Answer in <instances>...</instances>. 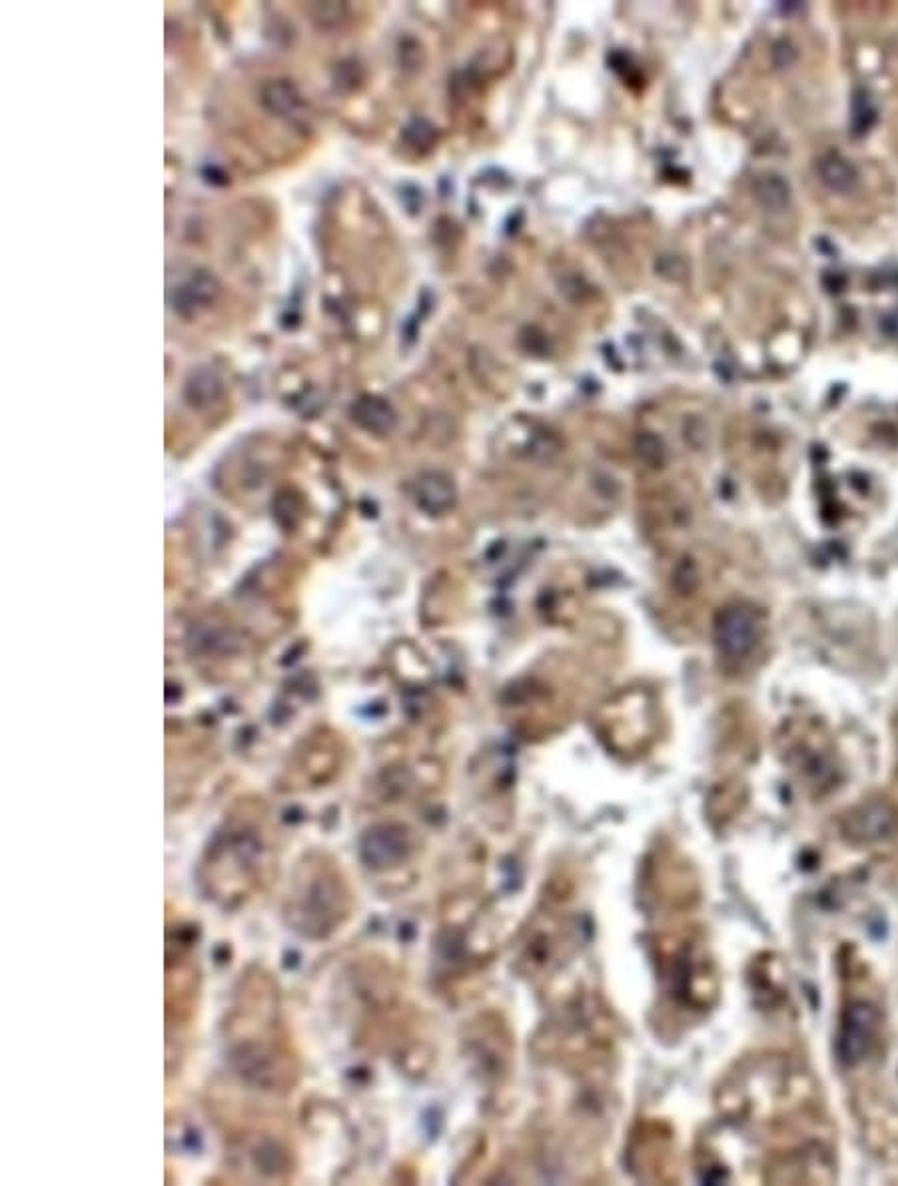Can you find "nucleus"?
<instances>
[{"mask_svg": "<svg viewBox=\"0 0 898 1186\" xmlns=\"http://www.w3.org/2000/svg\"><path fill=\"white\" fill-rule=\"evenodd\" d=\"M226 1029L230 1055L242 1078L268 1090L292 1087L296 1065L280 1021L278 993L270 977L258 973L242 979L239 1002Z\"/></svg>", "mask_w": 898, "mask_h": 1186, "instance_id": "obj_1", "label": "nucleus"}, {"mask_svg": "<svg viewBox=\"0 0 898 1186\" xmlns=\"http://www.w3.org/2000/svg\"><path fill=\"white\" fill-rule=\"evenodd\" d=\"M274 867V850L254 829H226L202 863V883L210 895L226 904L244 901L268 882Z\"/></svg>", "mask_w": 898, "mask_h": 1186, "instance_id": "obj_2", "label": "nucleus"}, {"mask_svg": "<svg viewBox=\"0 0 898 1186\" xmlns=\"http://www.w3.org/2000/svg\"><path fill=\"white\" fill-rule=\"evenodd\" d=\"M344 883L332 863L303 857L286 899L288 923L303 936H325L342 925L346 915Z\"/></svg>", "mask_w": 898, "mask_h": 1186, "instance_id": "obj_3", "label": "nucleus"}, {"mask_svg": "<svg viewBox=\"0 0 898 1186\" xmlns=\"http://www.w3.org/2000/svg\"><path fill=\"white\" fill-rule=\"evenodd\" d=\"M887 1041V1017L880 1002L855 987L844 993L836 1019L834 1053L846 1068L863 1067L883 1053Z\"/></svg>", "mask_w": 898, "mask_h": 1186, "instance_id": "obj_4", "label": "nucleus"}, {"mask_svg": "<svg viewBox=\"0 0 898 1186\" xmlns=\"http://www.w3.org/2000/svg\"><path fill=\"white\" fill-rule=\"evenodd\" d=\"M841 833L853 845H873L898 833V807L885 797H868L846 809L841 817Z\"/></svg>", "mask_w": 898, "mask_h": 1186, "instance_id": "obj_5", "label": "nucleus"}, {"mask_svg": "<svg viewBox=\"0 0 898 1186\" xmlns=\"http://www.w3.org/2000/svg\"><path fill=\"white\" fill-rule=\"evenodd\" d=\"M713 635L719 652L729 657L747 655L763 635L761 611L747 601L729 603L714 620Z\"/></svg>", "mask_w": 898, "mask_h": 1186, "instance_id": "obj_6", "label": "nucleus"}, {"mask_svg": "<svg viewBox=\"0 0 898 1186\" xmlns=\"http://www.w3.org/2000/svg\"><path fill=\"white\" fill-rule=\"evenodd\" d=\"M779 1173L773 1176L775 1183H790V1185H831L836 1181V1163H834L831 1149L823 1143L805 1144L801 1149L783 1156L779 1165L775 1166Z\"/></svg>", "mask_w": 898, "mask_h": 1186, "instance_id": "obj_7", "label": "nucleus"}, {"mask_svg": "<svg viewBox=\"0 0 898 1186\" xmlns=\"http://www.w3.org/2000/svg\"><path fill=\"white\" fill-rule=\"evenodd\" d=\"M220 284L207 270H192L180 282L170 288V306L180 318L192 320L217 302Z\"/></svg>", "mask_w": 898, "mask_h": 1186, "instance_id": "obj_8", "label": "nucleus"}, {"mask_svg": "<svg viewBox=\"0 0 898 1186\" xmlns=\"http://www.w3.org/2000/svg\"><path fill=\"white\" fill-rule=\"evenodd\" d=\"M413 498L428 516H444L454 508L457 494L450 476L442 472H425L413 486Z\"/></svg>", "mask_w": 898, "mask_h": 1186, "instance_id": "obj_9", "label": "nucleus"}, {"mask_svg": "<svg viewBox=\"0 0 898 1186\" xmlns=\"http://www.w3.org/2000/svg\"><path fill=\"white\" fill-rule=\"evenodd\" d=\"M350 415L362 430L369 434L386 435L393 432L398 414L391 403L379 396H362L350 408Z\"/></svg>", "mask_w": 898, "mask_h": 1186, "instance_id": "obj_10", "label": "nucleus"}, {"mask_svg": "<svg viewBox=\"0 0 898 1186\" xmlns=\"http://www.w3.org/2000/svg\"><path fill=\"white\" fill-rule=\"evenodd\" d=\"M262 102L271 114L280 119H293L302 110V97L288 80H271L262 88Z\"/></svg>", "mask_w": 898, "mask_h": 1186, "instance_id": "obj_11", "label": "nucleus"}, {"mask_svg": "<svg viewBox=\"0 0 898 1186\" xmlns=\"http://www.w3.org/2000/svg\"><path fill=\"white\" fill-rule=\"evenodd\" d=\"M821 182L834 192H849L858 182L855 166L839 154H829L819 163Z\"/></svg>", "mask_w": 898, "mask_h": 1186, "instance_id": "obj_12", "label": "nucleus"}, {"mask_svg": "<svg viewBox=\"0 0 898 1186\" xmlns=\"http://www.w3.org/2000/svg\"><path fill=\"white\" fill-rule=\"evenodd\" d=\"M755 198L758 200L761 207L767 208V210H775L779 212L783 208L789 204L790 188L789 182L783 178V176L775 175V173H767V175L758 176L755 180Z\"/></svg>", "mask_w": 898, "mask_h": 1186, "instance_id": "obj_13", "label": "nucleus"}, {"mask_svg": "<svg viewBox=\"0 0 898 1186\" xmlns=\"http://www.w3.org/2000/svg\"><path fill=\"white\" fill-rule=\"evenodd\" d=\"M220 390H222V384L218 380L214 372H198L188 381V398H190V402L198 403V406L217 400Z\"/></svg>", "mask_w": 898, "mask_h": 1186, "instance_id": "obj_14", "label": "nucleus"}, {"mask_svg": "<svg viewBox=\"0 0 898 1186\" xmlns=\"http://www.w3.org/2000/svg\"><path fill=\"white\" fill-rule=\"evenodd\" d=\"M403 138L412 144L413 148H430L435 138V131H433L432 124L425 122L422 119H415L410 122V126L403 131Z\"/></svg>", "mask_w": 898, "mask_h": 1186, "instance_id": "obj_15", "label": "nucleus"}, {"mask_svg": "<svg viewBox=\"0 0 898 1186\" xmlns=\"http://www.w3.org/2000/svg\"><path fill=\"white\" fill-rule=\"evenodd\" d=\"M895 735H897V745H898V716H897V719H895Z\"/></svg>", "mask_w": 898, "mask_h": 1186, "instance_id": "obj_16", "label": "nucleus"}]
</instances>
